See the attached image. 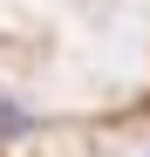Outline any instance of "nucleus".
<instances>
[{
  "instance_id": "1",
  "label": "nucleus",
  "mask_w": 150,
  "mask_h": 157,
  "mask_svg": "<svg viewBox=\"0 0 150 157\" xmlns=\"http://www.w3.org/2000/svg\"><path fill=\"white\" fill-rule=\"evenodd\" d=\"M7 130H28V109H14V102L0 96V137H7Z\"/></svg>"
}]
</instances>
